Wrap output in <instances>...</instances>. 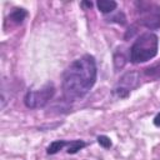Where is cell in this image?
Segmentation results:
<instances>
[{"label": "cell", "mask_w": 160, "mask_h": 160, "mask_svg": "<svg viewBox=\"0 0 160 160\" xmlns=\"http://www.w3.org/2000/svg\"><path fill=\"white\" fill-rule=\"evenodd\" d=\"M26 16H28V12H26L24 9H15V10L10 14L9 19H10L12 22H15V24H21L22 20H24Z\"/></svg>", "instance_id": "obj_9"}, {"label": "cell", "mask_w": 160, "mask_h": 160, "mask_svg": "<svg viewBox=\"0 0 160 160\" xmlns=\"http://www.w3.org/2000/svg\"><path fill=\"white\" fill-rule=\"evenodd\" d=\"M96 5H98V9L102 14H109V12L114 11L118 6L116 1H114V0H99L96 2Z\"/></svg>", "instance_id": "obj_6"}, {"label": "cell", "mask_w": 160, "mask_h": 160, "mask_svg": "<svg viewBox=\"0 0 160 160\" xmlns=\"http://www.w3.org/2000/svg\"><path fill=\"white\" fill-rule=\"evenodd\" d=\"M159 40L152 32H145L140 35L130 49V61L132 64L145 62L158 54Z\"/></svg>", "instance_id": "obj_2"}, {"label": "cell", "mask_w": 160, "mask_h": 160, "mask_svg": "<svg viewBox=\"0 0 160 160\" xmlns=\"http://www.w3.org/2000/svg\"><path fill=\"white\" fill-rule=\"evenodd\" d=\"M126 61H128V58L124 55V51L120 50V49H118V51L114 54V65H115V69H118V70L119 69H122L125 66Z\"/></svg>", "instance_id": "obj_8"}, {"label": "cell", "mask_w": 160, "mask_h": 160, "mask_svg": "<svg viewBox=\"0 0 160 160\" xmlns=\"http://www.w3.org/2000/svg\"><path fill=\"white\" fill-rule=\"evenodd\" d=\"M98 142L102 146V148H105V149H109V148H111V140H110V138H108L106 135H100V136H98Z\"/></svg>", "instance_id": "obj_12"}, {"label": "cell", "mask_w": 160, "mask_h": 160, "mask_svg": "<svg viewBox=\"0 0 160 160\" xmlns=\"http://www.w3.org/2000/svg\"><path fill=\"white\" fill-rule=\"evenodd\" d=\"M96 62L92 55H84L72 61L62 76V94L66 101L82 99L96 81Z\"/></svg>", "instance_id": "obj_1"}, {"label": "cell", "mask_w": 160, "mask_h": 160, "mask_svg": "<svg viewBox=\"0 0 160 160\" xmlns=\"http://www.w3.org/2000/svg\"><path fill=\"white\" fill-rule=\"evenodd\" d=\"M85 146H86V144L82 140H72V141H69L66 151H68V154H75Z\"/></svg>", "instance_id": "obj_10"}, {"label": "cell", "mask_w": 160, "mask_h": 160, "mask_svg": "<svg viewBox=\"0 0 160 160\" xmlns=\"http://www.w3.org/2000/svg\"><path fill=\"white\" fill-rule=\"evenodd\" d=\"M55 88L52 82L45 84L39 90H29L24 98L25 106L29 109H40L44 108L54 96Z\"/></svg>", "instance_id": "obj_4"}, {"label": "cell", "mask_w": 160, "mask_h": 160, "mask_svg": "<svg viewBox=\"0 0 160 160\" xmlns=\"http://www.w3.org/2000/svg\"><path fill=\"white\" fill-rule=\"evenodd\" d=\"M154 124H155L156 126H160V112L154 118Z\"/></svg>", "instance_id": "obj_14"}, {"label": "cell", "mask_w": 160, "mask_h": 160, "mask_svg": "<svg viewBox=\"0 0 160 160\" xmlns=\"http://www.w3.org/2000/svg\"><path fill=\"white\" fill-rule=\"evenodd\" d=\"M138 80H139V74L136 71H129L124 76H121L118 86L130 92V90L138 85Z\"/></svg>", "instance_id": "obj_5"}, {"label": "cell", "mask_w": 160, "mask_h": 160, "mask_svg": "<svg viewBox=\"0 0 160 160\" xmlns=\"http://www.w3.org/2000/svg\"><path fill=\"white\" fill-rule=\"evenodd\" d=\"M145 74L152 78H160V64H156L154 66L146 68L145 69Z\"/></svg>", "instance_id": "obj_11"}, {"label": "cell", "mask_w": 160, "mask_h": 160, "mask_svg": "<svg viewBox=\"0 0 160 160\" xmlns=\"http://www.w3.org/2000/svg\"><path fill=\"white\" fill-rule=\"evenodd\" d=\"M82 5H85V6H88V8H91V6H92V2H91V1H82Z\"/></svg>", "instance_id": "obj_15"}, {"label": "cell", "mask_w": 160, "mask_h": 160, "mask_svg": "<svg viewBox=\"0 0 160 160\" xmlns=\"http://www.w3.org/2000/svg\"><path fill=\"white\" fill-rule=\"evenodd\" d=\"M68 144H69V141H65V140H55V141H52V142L48 146L46 152H48L49 155H54V154L59 152L60 150H62L65 146H68Z\"/></svg>", "instance_id": "obj_7"}, {"label": "cell", "mask_w": 160, "mask_h": 160, "mask_svg": "<svg viewBox=\"0 0 160 160\" xmlns=\"http://www.w3.org/2000/svg\"><path fill=\"white\" fill-rule=\"evenodd\" d=\"M138 12H139V21L142 26L156 30L160 28V5L149 1H140L136 2Z\"/></svg>", "instance_id": "obj_3"}, {"label": "cell", "mask_w": 160, "mask_h": 160, "mask_svg": "<svg viewBox=\"0 0 160 160\" xmlns=\"http://www.w3.org/2000/svg\"><path fill=\"white\" fill-rule=\"evenodd\" d=\"M126 19H125V15L122 14V12H119L116 16H114V18H111V21H115V22H118V24H120V25H124L126 21H125Z\"/></svg>", "instance_id": "obj_13"}]
</instances>
